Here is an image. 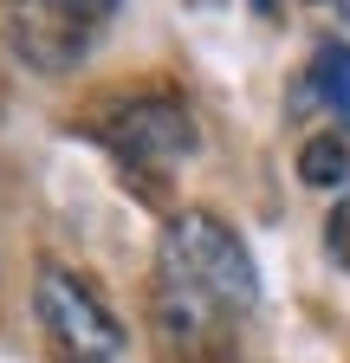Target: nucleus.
Returning a JSON list of instances; mask_svg holds the SVG:
<instances>
[{
	"label": "nucleus",
	"mask_w": 350,
	"mask_h": 363,
	"mask_svg": "<svg viewBox=\"0 0 350 363\" xmlns=\"http://www.w3.org/2000/svg\"><path fill=\"white\" fill-rule=\"evenodd\" d=\"M156 279H169V286H182V292L208 298L214 311H227L234 325L259 305V266H253L247 240L234 234L221 214H208V208L175 214V220L162 227Z\"/></svg>",
	"instance_id": "obj_1"
},
{
	"label": "nucleus",
	"mask_w": 350,
	"mask_h": 363,
	"mask_svg": "<svg viewBox=\"0 0 350 363\" xmlns=\"http://www.w3.org/2000/svg\"><path fill=\"white\" fill-rule=\"evenodd\" d=\"M33 318H39V331L52 337V350L65 363H117V350H123L117 311L84 286L78 272H65V266H39V279H33Z\"/></svg>",
	"instance_id": "obj_2"
},
{
	"label": "nucleus",
	"mask_w": 350,
	"mask_h": 363,
	"mask_svg": "<svg viewBox=\"0 0 350 363\" xmlns=\"http://www.w3.org/2000/svg\"><path fill=\"white\" fill-rule=\"evenodd\" d=\"M104 150L130 169V175H162V169H182L195 150V117L175 104V98H123L104 111L98 123Z\"/></svg>",
	"instance_id": "obj_3"
},
{
	"label": "nucleus",
	"mask_w": 350,
	"mask_h": 363,
	"mask_svg": "<svg viewBox=\"0 0 350 363\" xmlns=\"http://www.w3.org/2000/svg\"><path fill=\"white\" fill-rule=\"evenodd\" d=\"M292 104H324L337 123H350V45L344 39H324L312 52V72H305V98Z\"/></svg>",
	"instance_id": "obj_4"
},
{
	"label": "nucleus",
	"mask_w": 350,
	"mask_h": 363,
	"mask_svg": "<svg viewBox=\"0 0 350 363\" xmlns=\"http://www.w3.org/2000/svg\"><path fill=\"white\" fill-rule=\"evenodd\" d=\"M298 182H312V189L350 182V143L344 136H305L298 143Z\"/></svg>",
	"instance_id": "obj_5"
},
{
	"label": "nucleus",
	"mask_w": 350,
	"mask_h": 363,
	"mask_svg": "<svg viewBox=\"0 0 350 363\" xmlns=\"http://www.w3.org/2000/svg\"><path fill=\"white\" fill-rule=\"evenodd\" d=\"M324 253H331V266H344L350 272V195L331 208V220H324Z\"/></svg>",
	"instance_id": "obj_6"
},
{
	"label": "nucleus",
	"mask_w": 350,
	"mask_h": 363,
	"mask_svg": "<svg viewBox=\"0 0 350 363\" xmlns=\"http://www.w3.org/2000/svg\"><path fill=\"white\" fill-rule=\"evenodd\" d=\"M46 7H52V13H65V20H78V26H91V33H98V20H104V13L117 7V0H46Z\"/></svg>",
	"instance_id": "obj_7"
},
{
	"label": "nucleus",
	"mask_w": 350,
	"mask_h": 363,
	"mask_svg": "<svg viewBox=\"0 0 350 363\" xmlns=\"http://www.w3.org/2000/svg\"><path fill=\"white\" fill-rule=\"evenodd\" d=\"M253 7H259V20H279V0H253Z\"/></svg>",
	"instance_id": "obj_8"
}]
</instances>
